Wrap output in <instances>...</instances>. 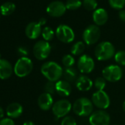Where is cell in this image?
<instances>
[{"instance_id": "6da1fadb", "label": "cell", "mask_w": 125, "mask_h": 125, "mask_svg": "<svg viewBox=\"0 0 125 125\" xmlns=\"http://www.w3.org/2000/svg\"><path fill=\"white\" fill-rule=\"evenodd\" d=\"M41 72L42 74L51 82L57 83L62 76L63 70L56 62L48 61L42 65Z\"/></svg>"}, {"instance_id": "7a4b0ae2", "label": "cell", "mask_w": 125, "mask_h": 125, "mask_svg": "<svg viewBox=\"0 0 125 125\" xmlns=\"http://www.w3.org/2000/svg\"><path fill=\"white\" fill-rule=\"evenodd\" d=\"M72 109L74 113L79 116H88L93 113L94 104L88 98L81 97L74 102Z\"/></svg>"}, {"instance_id": "3957f363", "label": "cell", "mask_w": 125, "mask_h": 125, "mask_svg": "<svg viewBox=\"0 0 125 125\" xmlns=\"http://www.w3.org/2000/svg\"><path fill=\"white\" fill-rule=\"evenodd\" d=\"M95 57L98 60L105 61L111 59L115 55L114 46L109 41L99 43L95 48Z\"/></svg>"}, {"instance_id": "277c9868", "label": "cell", "mask_w": 125, "mask_h": 125, "mask_svg": "<svg viewBox=\"0 0 125 125\" xmlns=\"http://www.w3.org/2000/svg\"><path fill=\"white\" fill-rule=\"evenodd\" d=\"M33 69L32 61L27 57H20L15 63L13 72L19 77H25L28 76Z\"/></svg>"}, {"instance_id": "5b68a950", "label": "cell", "mask_w": 125, "mask_h": 125, "mask_svg": "<svg viewBox=\"0 0 125 125\" xmlns=\"http://www.w3.org/2000/svg\"><path fill=\"white\" fill-rule=\"evenodd\" d=\"M100 35L101 31L99 27L95 24H91L85 29L83 38L87 45H93L99 41Z\"/></svg>"}, {"instance_id": "8992f818", "label": "cell", "mask_w": 125, "mask_h": 125, "mask_svg": "<svg viewBox=\"0 0 125 125\" xmlns=\"http://www.w3.org/2000/svg\"><path fill=\"white\" fill-rule=\"evenodd\" d=\"M102 76L105 80L110 83H115L121 79L123 71L118 65H110L102 70Z\"/></svg>"}, {"instance_id": "52a82bcc", "label": "cell", "mask_w": 125, "mask_h": 125, "mask_svg": "<svg viewBox=\"0 0 125 125\" xmlns=\"http://www.w3.org/2000/svg\"><path fill=\"white\" fill-rule=\"evenodd\" d=\"M52 47L49 42L46 41H39L33 46V54L39 60L46 59L51 53Z\"/></svg>"}, {"instance_id": "ba28073f", "label": "cell", "mask_w": 125, "mask_h": 125, "mask_svg": "<svg viewBox=\"0 0 125 125\" xmlns=\"http://www.w3.org/2000/svg\"><path fill=\"white\" fill-rule=\"evenodd\" d=\"M55 35L60 41L66 43L72 42L75 37L73 30L69 26L66 24L59 25L56 29Z\"/></svg>"}, {"instance_id": "9c48e42d", "label": "cell", "mask_w": 125, "mask_h": 125, "mask_svg": "<svg viewBox=\"0 0 125 125\" xmlns=\"http://www.w3.org/2000/svg\"><path fill=\"white\" fill-rule=\"evenodd\" d=\"M72 104L67 99H61L55 102L52 107V113L56 118H62L72 110Z\"/></svg>"}, {"instance_id": "30bf717a", "label": "cell", "mask_w": 125, "mask_h": 125, "mask_svg": "<svg viewBox=\"0 0 125 125\" xmlns=\"http://www.w3.org/2000/svg\"><path fill=\"white\" fill-rule=\"evenodd\" d=\"M91 101L94 105L100 110H104L110 106V99L108 94L104 91H97L92 95Z\"/></svg>"}, {"instance_id": "8fae6325", "label": "cell", "mask_w": 125, "mask_h": 125, "mask_svg": "<svg viewBox=\"0 0 125 125\" xmlns=\"http://www.w3.org/2000/svg\"><path fill=\"white\" fill-rule=\"evenodd\" d=\"M89 123L91 125H110V116L103 110H96L90 115Z\"/></svg>"}, {"instance_id": "7c38bea8", "label": "cell", "mask_w": 125, "mask_h": 125, "mask_svg": "<svg viewBox=\"0 0 125 125\" xmlns=\"http://www.w3.org/2000/svg\"><path fill=\"white\" fill-rule=\"evenodd\" d=\"M95 63L93 58L87 54L82 55L77 62L78 70L83 74H89L94 69Z\"/></svg>"}, {"instance_id": "4fadbf2b", "label": "cell", "mask_w": 125, "mask_h": 125, "mask_svg": "<svg viewBox=\"0 0 125 125\" xmlns=\"http://www.w3.org/2000/svg\"><path fill=\"white\" fill-rule=\"evenodd\" d=\"M66 5L60 1L51 2L46 8V13L52 17H60L66 11Z\"/></svg>"}, {"instance_id": "5bb4252c", "label": "cell", "mask_w": 125, "mask_h": 125, "mask_svg": "<svg viewBox=\"0 0 125 125\" xmlns=\"http://www.w3.org/2000/svg\"><path fill=\"white\" fill-rule=\"evenodd\" d=\"M41 33V26L38 24V22H30L25 28L26 36L32 40L38 38Z\"/></svg>"}, {"instance_id": "9a60e30c", "label": "cell", "mask_w": 125, "mask_h": 125, "mask_svg": "<svg viewBox=\"0 0 125 125\" xmlns=\"http://www.w3.org/2000/svg\"><path fill=\"white\" fill-rule=\"evenodd\" d=\"M13 72V67L10 62L5 59L0 58V79H9Z\"/></svg>"}, {"instance_id": "2e32d148", "label": "cell", "mask_w": 125, "mask_h": 125, "mask_svg": "<svg viewBox=\"0 0 125 125\" xmlns=\"http://www.w3.org/2000/svg\"><path fill=\"white\" fill-rule=\"evenodd\" d=\"M53 98L51 94L48 93L41 94L38 99V104L43 110H48L53 106Z\"/></svg>"}, {"instance_id": "e0dca14e", "label": "cell", "mask_w": 125, "mask_h": 125, "mask_svg": "<svg viewBox=\"0 0 125 125\" xmlns=\"http://www.w3.org/2000/svg\"><path fill=\"white\" fill-rule=\"evenodd\" d=\"M56 92L61 96H69L72 93L71 84L64 80H59L55 83Z\"/></svg>"}, {"instance_id": "ac0fdd59", "label": "cell", "mask_w": 125, "mask_h": 125, "mask_svg": "<svg viewBox=\"0 0 125 125\" xmlns=\"http://www.w3.org/2000/svg\"><path fill=\"white\" fill-rule=\"evenodd\" d=\"M7 115L10 118H17L20 117L23 113V107L18 102H13L8 104L6 109Z\"/></svg>"}, {"instance_id": "d6986e66", "label": "cell", "mask_w": 125, "mask_h": 125, "mask_svg": "<svg viewBox=\"0 0 125 125\" xmlns=\"http://www.w3.org/2000/svg\"><path fill=\"white\" fill-rule=\"evenodd\" d=\"M108 19L107 11L103 8H99L94 10L93 13V20L96 26L104 25Z\"/></svg>"}, {"instance_id": "ffe728a7", "label": "cell", "mask_w": 125, "mask_h": 125, "mask_svg": "<svg viewBox=\"0 0 125 125\" xmlns=\"http://www.w3.org/2000/svg\"><path fill=\"white\" fill-rule=\"evenodd\" d=\"M94 85L92 80L87 76H80L76 80V86L80 91H89Z\"/></svg>"}, {"instance_id": "44dd1931", "label": "cell", "mask_w": 125, "mask_h": 125, "mask_svg": "<svg viewBox=\"0 0 125 125\" xmlns=\"http://www.w3.org/2000/svg\"><path fill=\"white\" fill-rule=\"evenodd\" d=\"M62 77L64 78V80L70 83H73L75 80H77V70L73 68H66L65 70H63V73H62Z\"/></svg>"}, {"instance_id": "7402d4cb", "label": "cell", "mask_w": 125, "mask_h": 125, "mask_svg": "<svg viewBox=\"0 0 125 125\" xmlns=\"http://www.w3.org/2000/svg\"><path fill=\"white\" fill-rule=\"evenodd\" d=\"M16 10V5L11 2H7L2 4L0 7V12L3 16H10Z\"/></svg>"}, {"instance_id": "603a6c76", "label": "cell", "mask_w": 125, "mask_h": 125, "mask_svg": "<svg viewBox=\"0 0 125 125\" xmlns=\"http://www.w3.org/2000/svg\"><path fill=\"white\" fill-rule=\"evenodd\" d=\"M85 49V44L83 41H78L75 43L72 49H71V52L74 55H80L82 54Z\"/></svg>"}, {"instance_id": "cb8c5ba5", "label": "cell", "mask_w": 125, "mask_h": 125, "mask_svg": "<svg viewBox=\"0 0 125 125\" xmlns=\"http://www.w3.org/2000/svg\"><path fill=\"white\" fill-rule=\"evenodd\" d=\"M42 36L43 38L44 39V41H52L54 38V32L53 31V30L49 27H46L42 30Z\"/></svg>"}, {"instance_id": "d4e9b609", "label": "cell", "mask_w": 125, "mask_h": 125, "mask_svg": "<svg viewBox=\"0 0 125 125\" xmlns=\"http://www.w3.org/2000/svg\"><path fill=\"white\" fill-rule=\"evenodd\" d=\"M83 5L80 0H67L66 3V7L68 10H75L81 7Z\"/></svg>"}, {"instance_id": "484cf974", "label": "cell", "mask_w": 125, "mask_h": 125, "mask_svg": "<svg viewBox=\"0 0 125 125\" xmlns=\"http://www.w3.org/2000/svg\"><path fill=\"white\" fill-rule=\"evenodd\" d=\"M62 62L66 68H70V67H72V66L74 64L75 60H74V58L72 55L66 54L62 57Z\"/></svg>"}, {"instance_id": "4316f807", "label": "cell", "mask_w": 125, "mask_h": 125, "mask_svg": "<svg viewBox=\"0 0 125 125\" xmlns=\"http://www.w3.org/2000/svg\"><path fill=\"white\" fill-rule=\"evenodd\" d=\"M115 60L120 66H125V51L121 50L117 52L114 55Z\"/></svg>"}, {"instance_id": "83f0119b", "label": "cell", "mask_w": 125, "mask_h": 125, "mask_svg": "<svg viewBox=\"0 0 125 125\" xmlns=\"http://www.w3.org/2000/svg\"><path fill=\"white\" fill-rule=\"evenodd\" d=\"M83 5L84 8L87 10H96L97 2H96V0H83Z\"/></svg>"}, {"instance_id": "f1b7e54d", "label": "cell", "mask_w": 125, "mask_h": 125, "mask_svg": "<svg viewBox=\"0 0 125 125\" xmlns=\"http://www.w3.org/2000/svg\"><path fill=\"white\" fill-rule=\"evenodd\" d=\"M111 8L115 10H121L125 5V0H108Z\"/></svg>"}, {"instance_id": "f546056e", "label": "cell", "mask_w": 125, "mask_h": 125, "mask_svg": "<svg viewBox=\"0 0 125 125\" xmlns=\"http://www.w3.org/2000/svg\"><path fill=\"white\" fill-rule=\"evenodd\" d=\"M94 85L97 91H103L106 86V80L104 77H97L94 80Z\"/></svg>"}, {"instance_id": "4dcf8cb0", "label": "cell", "mask_w": 125, "mask_h": 125, "mask_svg": "<svg viewBox=\"0 0 125 125\" xmlns=\"http://www.w3.org/2000/svg\"><path fill=\"white\" fill-rule=\"evenodd\" d=\"M44 90L46 93H48L51 95H52L53 94H54V92L56 91V88H55V83L54 82H51V81H48L45 86H44Z\"/></svg>"}, {"instance_id": "1f68e13d", "label": "cell", "mask_w": 125, "mask_h": 125, "mask_svg": "<svg viewBox=\"0 0 125 125\" xmlns=\"http://www.w3.org/2000/svg\"><path fill=\"white\" fill-rule=\"evenodd\" d=\"M61 125H77L76 120L72 116H66L62 118Z\"/></svg>"}, {"instance_id": "d6a6232c", "label": "cell", "mask_w": 125, "mask_h": 125, "mask_svg": "<svg viewBox=\"0 0 125 125\" xmlns=\"http://www.w3.org/2000/svg\"><path fill=\"white\" fill-rule=\"evenodd\" d=\"M0 125H16L13 118H3L0 120Z\"/></svg>"}, {"instance_id": "836d02e7", "label": "cell", "mask_w": 125, "mask_h": 125, "mask_svg": "<svg viewBox=\"0 0 125 125\" xmlns=\"http://www.w3.org/2000/svg\"><path fill=\"white\" fill-rule=\"evenodd\" d=\"M19 52L23 55V57H26V55L28 54V51L24 47H19Z\"/></svg>"}, {"instance_id": "e575fe53", "label": "cell", "mask_w": 125, "mask_h": 125, "mask_svg": "<svg viewBox=\"0 0 125 125\" xmlns=\"http://www.w3.org/2000/svg\"><path fill=\"white\" fill-rule=\"evenodd\" d=\"M118 17H119V19L122 21L125 22V10H121L119 11V13H118Z\"/></svg>"}, {"instance_id": "d590c367", "label": "cell", "mask_w": 125, "mask_h": 125, "mask_svg": "<svg viewBox=\"0 0 125 125\" xmlns=\"http://www.w3.org/2000/svg\"><path fill=\"white\" fill-rule=\"evenodd\" d=\"M46 19H45V18H41V19H40V20H39V21H38V24H39L41 26H43V25H44V24H46Z\"/></svg>"}, {"instance_id": "8d00e7d4", "label": "cell", "mask_w": 125, "mask_h": 125, "mask_svg": "<svg viewBox=\"0 0 125 125\" xmlns=\"http://www.w3.org/2000/svg\"><path fill=\"white\" fill-rule=\"evenodd\" d=\"M4 115H5V111L3 110V108L0 106V120L4 118Z\"/></svg>"}, {"instance_id": "74e56055", "label": "cell", "mask_w": 125, "mask_h": 125, "mask_svg": "<svg viewBox=\"0 0 125 125\" xmlns=\"http://www.w3.org/2000/svg\"><path fill=\"white\" fill-rule=\"evenodd\" d=\"M23 125H35V124L31 121H27L23 124Z\"/></svg>"}, {"instance_id": "f35d334b", "label": "cell", "mask_w": 125, "mask_h": 125, "mask_svg": "<svg viewBox=\"0 0 125 125\" xmlns=\"http://www.w3.org/2000/svg\"><path fill=\"white\" fill-rule=\"evenodd\" d=\"M122 107H123V110H124V111L125 112V101H124V103H123Z\"/></svg>"}, {"instance_id": "ab89813d", "label": "cell", "mask_w": 125, "mask_h": 125, "mask_svg": "<svg viewBox=\"0 0 125 125\" xmlns=\"http://www.w3.org/2000/svg\"><path fill=\"white\" fill-rule=\"evenodd\" d=\"M113 125H117V124H113Z\"/></svg>"}]
</instances>
